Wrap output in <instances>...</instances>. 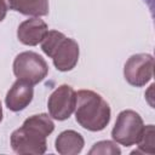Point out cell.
<instances>
[{"mask_svg":"<svg viewBox=\"0 0 155 155\" xmlns=\"http://www.w3.org/2000/svg\"><path fill=\"white\" fill-rule=\"evenodd\" d=\"M54 131V122L48 114L41 113L29 116L23 125L11 133L10 144L15 153L44 154L47 149L46 138Z\"/></svg>","mask_w":155,"mask_h":155,"instance_id":"obj_1","label":"cell"},{"mask_svg":"<svg viewBox=\"0 0 155 155\" xmlns=\"http://www.w3.org/2000/svg\"><path fill=\"white\" fill-rule=\"evenodd\" d=\"M74 111L76 122L91 132H99L110 122L111 110L108 102L99 93L91 90L76 92Z\"/></svg>","mask_w":155,"mask_h":155,"instance_id":"obj_2","label":"cell"},{"mask_svg":"<svg viewBox=\"0 0 155 155\" xmlns=\"http://www.w3.org/2000/svg\"><path fill=\"white\" fill-rule=\"evenodd\" d=\"M42 52L50 57L53 65L59 71L73 70L79 62V44L65 36L62 31L48 30L40 42Z\"/></svg>","mask_w":155,"mask_h":155,"instance_id":"obj_3","label":"cell"},{"mask_svg":"<svg viewBox=\"0 0 155 155\" xmlns=\"http://www.w3.org/2000/svg\"><path fill=\"white\" fill-rule=\"evenodd\" d=\"M12 68L17 79L33 86L41 82L48 74V65L46 61L39 53L33 51H24L17 54Z\"/></svg>","mask_w":155,"mask_h":155,"instance_id":"obj_4","label":"cell"},{"mask_svg":"<svg viewBox=\"0 0 155 155\" xmlns=\"http://www.w3.org/2000/svg\"><path fill=\"white\" fill-rule=\"evenodd\" d=\"M143 130L144 122L142 116L134 110L126 109L119 113L111 130V138L117 144L131 147L138 143Z\"/></svg>","mask_w":155,"mask_h":155,"instance_id":"obj_5","label":"cell"},{"mask_svg":"<svg viewBox=\"0 0 155 155\" xmlns=\"http://www.w3.org/2000/svg\"><path fill=\"white\" fill-rule=\"evenodd\" d=\"M154 75V57L149 53L132 54L124 65L125 80L134 87L145 86Z\"/></svg>","mask_w":155,"mask_h":155,"instance_id":"obj_6","label":"cell"},{"mask_svg":"<svg viewBox=\"0 0 155 155\" xmlns=\"http://www.w3.org/2000/svg\"><path fill=\"white\" fill-rule=\"evenodd\" d=\"M75 102H76L75 90L71 86L63 84L58 86L48 97L47 101L48 115L54 120L64 121L69 119L70 115L74 113Z\"/></svg>","mask_w":155,"mask_h":155,"instance_id":"obj_7","label":"cell"},{"mask_svg":"<svg viewBox=\"0 0 155 155\" xmlns=\"http://www.w3.org/2000/svg\"><path fill=\"white\" fill-rule=\"evenodd\" d=\"M34 97V88L33 85L17 79L5 97V104L8 110L13 113H18L24 110L33 101Z\"/></svg>","mask_w":155,"mask_h":155,"instance_id":"obj_8","label":"cell"},{"mask_svg":"<svg viewBox=\"0 0 155 155\" xmlns=\"http://www.w3.org/2000/svg\"><path fill=\"white\" fill-rule=\"evenodd\" d=\"M48 31V27L46 22L39 17H33L23 21L17 28V38L19 42L27 46H36L39 45L46 33Z\"/></svg>","mask_w":155,"mask_h":155,"instance_id":"obj_9","label":"cell"},{"mask_svg":"<svg viewBox=\"0 0 155 155\" xmlns=\"http://www.w3.org/2000/svg\"><path fill=\"white\" fill-rule=\"evenodd\" d=\"M84 145V137L74 130H65L61 132L54 140L56 151L61 155H76L81 153Z\"/></svg>","mask_w":155,"mask_h":155,"instance_id":"obj_10","label":"cell"},{"mask_svg":"<svg viewBox=\"0 0 155 155\" xmlns=\"http://www.w3.org/2000/svg\"><path fill=\"white\" fill-rule=\"evenodd\" d=\"M8 7L24 16L42 17L48 15V0H7Z\"/></svg>","mask_w":155,"mask_h":155,"instance_id":"obj_11","label":"cell"},{"mask_svg":"<svg viewBox=\"0 0 155 155\" xmlns=\"http://www.w3.org/2000/svg\"><path fill=\"white\" fill-rule=\"evenodd\" d=\"M137 150L132 151V154H149L153 155L155 153V128L154 125L144 126L142 136L137 143Z\"/></svg>","mask_w":155,"mask_h":155,"instance_id":"obj_12","label":"cell"},{"mask_svg":"<svg viewBox=\"0 0 155 155\" xmlns=\"http://www.w3.org/2000/svg\"><path fill=\"white\" fill-rule=\"evenodd\" d=\"M90 155H120L121 149L116 142L113 140H99L92 145L88 150Z\"/></svg>","mask_w":155,"mask_h":155,"instance_id":"obj_13","label":"cell"},{"mask_svg":"<svg viewBox=\"0 0 155 155\" xmlns=\"http://www.w3.org/2000/svg\"><path fill=\"white\" fill-rule=\"evenodd\" d=\"M6 15H7V5L5 0H0V22L5 19Z\"/></svg>","mask_w":155,"mask_h":155,"instance_id":"obj_14","label":"cell"},{"mask_svg":"<svg viewBox=\"0 0 155 155\" xmlns=\"http://www.w3.org/2000/svg\"><path fill=\"white\" fill-rule=\"evenodd\" d=\"M2 121V105H1V102H0V122Z\"/></svg>","mask_w":155,"mask_h":155,"instance_id":"obj_15","label":"cell"},{"mask_svg":"<svg viewBox=\"0 0 155 155\" xmlns=\"http://www.w3.org/2000/svg\"><path fill=\"white\" fill-rule=\"evenodd\" d=\"M144 1H145V0H144Z\"/></svg>","mask_w":155,"mask_h":155,"instance_id":"obj_16","label":"cell"}]
</instances>
